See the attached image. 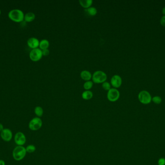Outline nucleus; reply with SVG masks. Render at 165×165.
I'll list each match as a JSON object with an SVG mask.
<instances>
[{
	"label": "nucleus",
	"mask_w": 165,
	"mask_h": 165,
	"mask_svg": "<svg viewBox=\"0 0 165 165\" xmlns=\"http://www.w3.org/2000/svg\"><path fill=\"white\" fill-rule=\"evenodd\" d=\"M79 3L82 7L85 9H87L88 8L91 6L93 3L92 0H79Z\"/></svg>",
	"instance_id": "ddd939ff"
},
{
	"label": "nucleus",
	"mask_w": 165,
	"mask_h": 165,
	"mask_svg": "<svg viewBox=\"0 0 165 165\" xmlns=\"http://www.w3.org/2000/svg\"><path fill=\"white\" fill-rule=\"evenodd\" d=\"M102 87L105 91H108L109 90L111 89V84L109 82H104L102 84Z\"/></svg>",
	"instance_id": "412c9836"
},
{
	"label": "nucleus",
	"mask_w": 165,
	"mask_h": 165,
	"mask_svg": "<svg viewBox=\"0 0 165 165\" xmlns=\"http://www.w3.org/2000/svg\"><path fill=\"white\" fill-rule=\"evenodd\" d=\"M0 165H5V161L2 159H0Z\"/></svg>",
	"instance_id": "a878e982"
},
{
	"label": "nucleus",
	"mask_w": 165,
	"mask_h": 165,
	"mask_svg": "<svg viewBox=\"0 0 165 165\" xmlns=\"http://www.w3.org/2000/svg\"><path fill=\"white\" fill-rule=\"evenodd\" d=\"M160 24L161 25L164 27H165V16H162L160 19Z\"/></svg>",
	"instance_id": "393cba45"
},
{
	"label": "nucleus",
	"mask_w": 165,
	"mask_h": 165,
	"mask_svg": "<svg viewBox=\"0 0 165 165\" xmlns=\"http://www.w3.org/2000/svg\"><path fill=\"white\" fill-rule=\"evenodd\" d=\"M43 56V55L42 54V50L40 48H36L32 49L30 51L29 54L30 59L33 62H37L39 61L41 59Z\"/></svg>",
	"instance_id": "0eeeda50"
},
{
	"label": "nucleus",
	"mask_w": 165,
	"mask_h": 165,
	"mask_svg": "<svg viewBox=\"0 0 165 165\" xmlns=\"http://www.w3.org/2000/svg\"><path fill=\"white\" fill-rule=\"evenodd\" d=\"M1 10H0V15H1Z\"/></svg>",
	"instance_id": "c85d7f7f"
},
{
	"label": "nucleus",
	"mask_w": 165,
	"mask_h": 165,
	"mask_svg": "<svg viewBox=\"0 0 165 165\" xmlns=\"http://www.w3.org/2000/svg\"><path fill=\"white\" fill-rule=\"evenodd\" d=\"M85 11L88 15L90 16H95V15H97L98 13L97 8L93 6H91L87 9H85Z\"/></svg>",
	"instance_id": "f3484780"
},
{
	"label": "nucleus",
	"mask_w": 165,
	"mask_h": 165,
	"mask_svg": "<svg viewBox=\"0 0 165 165\" xmlns=\"http://www.w3.org/2000/svg\"><path fill=\"white\" fill-rule=\"evenodd\" d=\"M122 84V79L120 76L115 75L111 79V84L114 88H119Z\"/></svg>",
	"instance_id": "9d476101"
},
{
	"label": "nucleus",
	"mask_w": 165,
	"mask_h": 165,
	"mask_svg": "<svg viewBox=\"0 0 165 165\" xmlns=\"http://www.w3.org/2000/svg\"><path fill=\"white\" fill-rule=\"evenodd\" d=\"M35 18V15L32 12H28L24 16L25 21L28 23H30L33 21Z\"/></svg>",
	"instance_id": "4468645a"
},
{
	"label": "nucleus",
	"mask_w": 165,
	"mask_h": 165,
	"mask_svg": "<svg viewBox=\"0 0 165 165\" xmlns=\"http://www.w3.org/2000/svg\"><path fill=\"white\" fill-rule=\"evenodd\" d=\"M0 135L2 140L5 142L10 141L13 138V133L9 128H4L1 132Z\"/></svg>",
	"instance_id": "1a4fd4ad"
},
{
	"label": "nucleus",
	"mask_w": 165,
	"mask_h": 165,
	"mask_svg": "<svg viewBox=\"0 0 165 165\" xmlns=\"http://www.w3.org/2000/svg\"><path fill=\"white\" fill-rule=\"evenodd\" d=\"M4 129V127H3V125L2 123H0V132L3 130Z\"/></svg>",
	"instance_id": "bb28decb"
},
{
	"label": "nucleus",
	"mask_w": 165,
	"mask_h": 165,
	"mask_svg": "<svg viewBox=\"0 0 165 165\" xmlns=\"http://www.w3.org/2000/svg\"><path fill=\"white\" fill-rule=\"evenodd\" d=\"M26 154V148L23 146H17L14 149L12 155L15 160L20 161L24 159Z\"/></svg>",
	"instance_id": "f03ea898"
},
{
	"label": "nucleus",
	"mask_w": 165,
	"mask_h": 165,
	"mask_svg": "<svg viewBox=\"0 0 165 165\" xmlns=\"http://www.w3.org/2000/svg\"><path fill=\"white\" fill-rule=\"evenodd\" d=\"M27 43L28 46L33 49L38 48L40 41L36 37H31L27 40Z\"/></svg>",
	"instance_id": "9b49d317"
},
{
	"label": "nucleus",
	"mask_w": 165,
	"mask_h": 165,
	"mask_svg": "<svg viewBox=\"0 0 165 165\" xmlns=\"http://www.w3.org/2000/svg\"><path fill=\"white\" fill-rule=\"evenodd\" d=\"M162 14H163L164 16H165V7H164V8L162 9Z\"/></svg>",
	"instance_id": "cd10ccee"
},
{
	"label": "nucleus",
	"mask_w": 165,
	"mask_h": 165,
	"mask_svg": "<svg viewBox=\"0 0 165 165\" xmlns=\"http://www.w3.org/2000/svg\"><path fill=\"white\" fill-rule=\"evenodd\" d=\"M139 100L143 104L147 105L152 101V97L150 94L146 91H141L138 94Z\"/></svg>",
	"instance_id": "39448f33"
},
{
	"label": "nucleus",
	"mask_w": 165,
	"mask_h": 165,
	"mask_svg": "<svg viewBox=\"0 0 165 165\" xmlns=\"http://www.w3.org/2000/svg\"><path fill=\"white\" fill-rule=\"evenodd\" d=\"M43 122L40 118L34 117L29 123V128L32 131H37L42 127Z\"/></svg>",
	"instance_id": "20e7f679"
},
{
	"label": "nucleus",
	"mask_w": 165,
	"mask_h": 165,
	"mask_svg": "<svg viewBox=\"0 0 165 165\" xmlns=\"http://www.w3.org/2000/svg\"><path fill=\"white\" fill-rule=\"evenodd\" d=\"M26 150L27 151V153H33L35 152L36 150V147L33 144H30L26 147Z\"/></svg>",
	"instance_id": "aec40b11"
},
{
	"label": "nucleus",
	"mask_w": 165,
	"mask_h": 165,
	"mask_svg": "<svg viewBox=\"0 0 165 165\" xmlns=\"http://www.w3.org/2000/svg\"><path fill=\"white\" fill-rule=\"evenodd\" d=\"M14 141L18 146H23L26 142V137L22 132H18L15 134Z\"/></svg>",
	"instance_id": "6e6552de"
},
{
	"label": "nucleus",
	"mask_w": 165,
	"mask_h": 165,
	"mask_svg": "<svg viewBox=\"0 0 165 165\" xmlns=\"http://www.w3.org/2000/svg\"><path fill=\"white\" fill-rule=\"evenodd\" d=\"M93 84H94V82L91 80L86 81L84 84V88L86 90H90L91 88H92Z\"/></svg>",
	"instance_id": "6ab92c4d"
},
{
	"label": "nucleus",
	"mask_w": 165,
	"mask_h": 165,
	"mask_svg": "<svg viewBox=\"0 0 165 165\" xmlns=\"http://www.w3.org/2000/svg\"><path fill=\"white\" fill-rule=\"evenodd\" d=\"M80 77L81 79L83 80H85L86 81L90 80L91 79L92 77V75L91 74L90 72L88 70H83L80 73Z\"/></svg>",
	"instance_id": "f8f14e48"
},
{
	"label": "nucleus",
	"mask_w": 165,
	"mask_h": 165,
	"mask_svg": "<svg viewBox=\"0 0 165 165\" xmlns=\"http://www.w3.org/2000/svg\"><path fill=\"white\" fill-rule=\"evenodd\" d=\"M9 18L16 23H21L24 20V13L18 9H12L8 14Z\"/></svg>",
	"instance_id": "f257e3e1"
},
{
	"label": "nucleus",
	"mask_w": 165,
	"mask_h": 165,
	"mask_svg": "<svg viewBox=\"0 0 165 165\" xmlns=\"http://www.w3.org/2000/svg\"><path fill=\"white\" fill-rule=\"evenodd\" d=\"M42 51L43 55L45 56H48L50 53V51L48 49H43V50H42Z\"/></svg>",
	"instance_id": "b1692460"
},
{
	"label": "nucleus",
	"mask_w": 165,
	"mask_h": 165,
	"mask_svg": "<svg viewBox=\"0 0 165 165\" xmlns=\"http://www.w3.org/2000/svg\"><path fill=\"white\" fill-rule=\"evenodd\" d=\"M49 44L48 40L46 39H43L40 41L39 48L42 51L43 49H48V48H49Z\"/></svg>",
	"instance_id": "dca6fc26"
},
{
	"label": "nucleus",
	"mask_w": 165,
	"mask_h": 165,
	"mask_svg": "<svg viewBox=\"0 0 165 165\" xmlns=\"http://www.w3.org/2000/svg\"><path fill=\"white\" fill-rule=\"evenodd\" d=\"M107 79V74L101 70L96 71L92 77V81L95 84H103L106 81Z\"/></svg>",
	"instance_id": "7ed1b4c3"
},
{
	"label": "nucleus",
	"mask_w": 165,
	"mask_h": 165,
	"mask_svg": "<svg viewBox=\"0 0 165 165\" xmlns=\"http://www.w3.org/2000/svg\"><path fill=\"white\" fill-rule=\"evenodd\" d=\"M120 92L116 88H111L107 92V97L109 101L113 102L117 101L120 97Z\"/></svg>",
	"instance_id": "423d86ee"
},
{
	"label": "nucleus",
	"mask_w": 165,
	"mask_h": 165,
	"mask_svg": "<svg viewBox=\"0 0 165 165\" xmlns=\"http://www.w3.org/2000/svg\"><path fill=\"white\" fill-rule=\"evenodd\" d=\"M93 94L90 90H86L82 94V97L83 99L88 100L92 98Z\"/></svg>",
	"instance_id": "2eb2a0df"
},
{
	"label": "nucleus",
	"mask_w": 165,
	"mask_h": 165,
	"mask_svg": "<svg viewBox=\"0 0 165 165\" xmlns=\"http://www.w3.org/2000/svg\"><path fill=\"white\" fill-rule=\"evenodd\" d=\"M152 101L156 104H160L162 102V99L159 96H155L152 98Z\"/></svg>",
	"instance_id": "4be33fe9"
},
{
	"label": "nucleus",
	"mask_w": 165,
	"mask_h": 165,
	"mask_svg": "<svg viewBox=\"0 0 165 165\" xmlns=\"http://www.w3.org/2000/svg\"><path fill=\"white\" fill-rule=\"evenodd\" d=\"M158 165H165V159L164 158H160L158 161Z\"/></svg>",
	"instance_id": "5701e85b"
},
{
	"label": "nucleus",
	"mask_w": 165,
	"mask_h": 165,
	"mask_svg": "<svg viewBox=\"0 0 165 165\" xmlns=\"http://www.w3.org/2000/svg\"><path fill=\"white\" fill-rule=\"evenodd\" d=\"M34 113L38 117H41L43 115V109L40 106H37L34 109Z\"/></svg>",
	"instance_id": "a211bd4d"
}]
</instances>
